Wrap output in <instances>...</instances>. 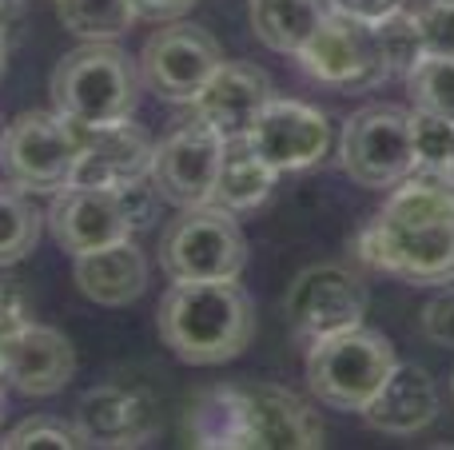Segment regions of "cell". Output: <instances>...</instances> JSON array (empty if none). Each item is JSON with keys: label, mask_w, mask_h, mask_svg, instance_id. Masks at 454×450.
<instances>
[{"label": "cell", "mask_w": 454, "mask_h": 450, "mask_svg": "<svg viewBox=\"0 0 454 450\" xmlns=\"http://www.w3.org/2000/svg\"><path fill=\"white\" fill-rule=\"evenodd\" d=\"M72 279L100 307H124L148 287V260L132 239L72 255Z\"/></svg>", "instance_id": "obj_20"}, {"label": "cell", "mask_w": 454, "mask_h": 450, "mask_svg": "<svg viewBox=\"0 0 454 450\" xmlns=\"http://www.w3.org/2000/svg\"><path fill=\"white\" fill-rule=\"evenodd\" d=\"M24 323H28V295H24L16 283H4V279H0V339L8 343Z\"/></svg>", "instance_id": "obj_32"}, {"label": "cell", "mask_w": 454, "mask_h": 450, "mask_svg": "<svg viewBox=\"0 0 454 450\" xmlns=\"http://www.w3.org/2000/svg\"><path fill=\"white\" fill-rule=\"evenodd\" d=\"M116 191H120V204H124V215H128V223H132V231L148 228V223L156 220L160 191H156V183H152V175L124 183V188H116Z\"/></svg>", "instance_id": "obj_31"}, {"label": "cell", "mask_w": 454, "mask_h": 450, "mask_svg": "<svg viewBox=\"0 0 454 450\" xmlns=\"http://www.w3.org/2000/svg\"><path fill=\"white\" fill-rule=\"evenodd\" d=\"M415 108L454 124V56H423L407 76Z\"/></svg>", "instance_id": "obj_26"}, {"label": "cell", "mask_w": 454, "mask_h": 450, "mask_svg": "<svg viewBox=\"0 0 454 450\" xmlns=\"http://www.w3.org/2000/svg\"><path fill=\"white\" fill-rule=\"evenodd\" d=\"M359 415L379 435H419L439 415V391H434V379L423 367L395 363V371L387 375V383Z\"/></svg>", "instance_id": "obj_19"}, {"label": "cell", "mask_w": 454, "mask_h": 450, "mask_svg": "<svg viewBox=\"0 0 454 450\" xmlns=\"http://www.w3.org/2000/svg\"><path fill=\"white\" fill-rule=\"evenodd\" d=\"M447 183L454 188V156H450V164H447Z\"/></svg>", "instance_id": "obj_37"}, {"label": "cell", "mask_w": 454, "mask_h": 450, "mask_svg": "<svg viewBox=\"0 0 454 450\" xmlns=\"http://www.w3.org/2000/svg\"><path fill=\"white\" fill-rule=\"evenodd\" d=\"M339 159H343V172L363 188H395L403 175L415 172L411 112L399 104H371L355 112L343 128Z\"/></svg>", "instance_id": "obj_8"}, {"label": "cell", "mask_w": 454, "mask_h": 450, "mask_svg": "<svg viewBox=\"0 0 454 450\" xmlns=\"http://www.w3.org/2000/svg\"><path fill=\"white\" fill-rule=\"evenodd\" d=\"M56 12L80 40H116L136 24L132 0H56Z\"/></svg>", "instance_id": "obj_23"}, {"label": "cell", "mask_w": 454, "mask_h": 450, "mask_svg": "<svg viewBox=\"0 0 454 450\" xmlns=\"http://www.w3.org/2000/svg\"><path fill=\"white\" fill-rule=\"evenodd\" d=\"M331 4H335L339 12H347V16H359V20L375 24V20H383L387 12L403 8L407 0H331Z\"/></svg>", "instance_id": "obj_34"}, {"label": "cell", "mask_w": 454, "mask_h": 450, "mask_svg": "<svg viewBox=\"0 0 454 450\" xmlns=\"http://www.w3.org/2000/svg\"><path fill=\"white\" fill-rule=\"evenodd\" d=\"M0 446H4V450H32V446L68 450V446H84V438H80L76 423L68 427V423L52 419V415H32V419L16 423V427L0 438Z\"/></svg>", "instance_id": "obj_28"}, {"label": "cell", "mask_w": 454, "mask_h": 450, "mask_svg": "<svg viewBox=\"0 0 454 450\" xmlns=\"http://www.w3.org/2000/svg\"><path fill=\"white\" fill-rule=\"evenodd\" d=\"M4 60H8V36L0 32V76H4Z\"/></svg>", "instance_id": "obj_36"}, {"label": "cell", "mask_w": 454, "mask_h": 450, "mask_svg": "<svg viewBox=\"0 0 454 450\" xmlns=\"http://www.w3.org/2000/svg\"><path fill=\"white\" fill-rule=\"evenodd\" d=\"M267 100H271V80L263 68L223 60L204 84V92L192 100V108L200 124H207L220 140H231V136H247Z\"/></svg>", "instance_id": "obj_17"}, {"label": "cell", "mask_w": 454, "mask_h": 450, "mask_svg": "<svg viewBox=\"0 0 454 450\" xmlns=\"http://www.w3.org/2000/svg\"><path fill=\"white\" fill-rule=\"evenodd\" d=\"M72 371H76V351H72V343L56 327H40L28 319L8 339L4 383H12L20 395H28V399L60 395L68 387Z\"/></svg>", "instance_id": "obj_18"}, {"label": "cell", "mask_w": 454, "mask_h": 450, "mask_svg": "<svg viewBox=\"0 0 454 450\" xmlns=\"http://www.w3.org/2000/svg\"><path fill=\"white\" fill-rule=\"evenodd\" d=\"M223 64L212 32L188 20H168L140 52V80L168 104H192Z\"/></svg>", "instance_id": "obj_9"}, {"label": "cell", "mask_w": 454, "mask_h": 450, "mask_svg": "<svg viewBox=\"0 0 454 450\" xmlns=\"http://www.w3.org/2000/svg\"><path fill=\"white\" fill-rule=\"evenodd\" d=\"M423 40V56H454V0H419L411 8Z\"/></svg>", "instance_id": "obj_29"}, {"label": "cell", "mask_w": 454, "mask_h": 450, "mask_svg": "<svg viewBox=\"0 0 454 450\" xmlns=\"http://www.w3.org/2000/svg\"><path fill=\"white\" fill-rule=\"evenodd\" d=\"M80 156V124L60 112H20L0 136V167L24 191L56 196L72 183Z\"/></svg>", "instance_id": "obj_7"}, {"label": "cell", "mask_w": 454, "mask_h": 450, "mask_svg": "<svg viewBox=\"0 0 454 450\" xmlns=\"http://www.w3.org/2000/svg\"><path fill=\"white\" fill-rule=\"evenodd\" d=\"M24 16V0H0V32L8 36V28H16Z\"/></svg>", "instance_id": "obj_35"}, {"label": "cell", "mask_w": 454, "mask_h": 450, "mask_svg": "<svg viewBox=\"0 0 454 450\" xmlns=\"http://www.w3.org/2000/svg\"><path fill=\"white\" fill-rule=\"evenodd\" d=\"M76 431L84 446H144L156 431V407L148 391L108 383L80 399Z\"/></svg>", "instance_id": "obj_16"}, {"label": "cell", "mask_w": 454, "mask_h": 450, "mask_svg": "<svg viewBox=\"0 0 454 450\" xmlns=\"http://www.w3.org/2000/svg\"><path fill=\"white\" fill-rule=\"evenodd\" d=\"M255 335V311L239 279L172 283L160 299V339L184 363L215 367L243 355Z\"/></svg>", "instance_id": "obj_3"}, {"label": "cell", "mask_w": 454, "mask_h": 450, "mask_svg": "<svg viewBox=\"0 0 454 450\" xmlns=\"http://www.w3.org/2000/svg\"><path fill=\"white\" fill-rule=\"evenodd\" d=\"M371 28H375V44L387 64V76H411V68L423 60V40H419V24L411 16V8H395Z\"/></svg>", "instance_id": "obj_25"}, {"label": "cell", "mask_w": 454, "mask_h": 450, "mask_svg": "<svg viewBox=\"0 0 454 450\" xmlns=\"http://www.w3.org/2000/svg\"><path fill=\"white\" fill-rule=\"evenodd\" d=\"M287 311L291 335L311 347L323 335L359 327L367 315V283L343 263H315V268L299 271L295 283L287 287Z\"/></svg>", "instance_id": "obj_11"}, {"label": "cell", "mask_w": 454, "mask_h": 450, "mask_svg": "<svg viewBox=\"0 0 454 450\" xmlns=\"http://www.w3.org/2000/svg\"><path fill=\"white\" fill-rule=\"evenodd\" d=\"M220 151L223 140L196 116L172 132L164 144L152 151V183H156L160 199L176 207H196L212 204L215 172H220Z\"/></svg>", "instance_id": "obj_12"}, {"label": "cell", "mask_w": 454, "mask_h": 450, "mask_svg": "<svg viewBox=\"0 0 454 450\" xmlns=\"http://www.w3.org/2000/svg\"><path fill=\"white\" fill-rule=\"evenodd\" d=\"M355 252L363 263L403 283H454V188L442 175L415 167L359 231Z\"/></svg>", "instance_id": "obj_1"}, {"label": "cell", "mask_w": 454, "mask_h": 450, "mask_svg": "<svg viewBox=\"0 0 454 450\" xmlns=\"http://www.w3.org/2000/svg\"><path fill=\"white\" fill-rule=\"evenodd\" d=\"M188 431L196 446L215 450H315L327 438L319 415L271 383L204 391L188 415Z\"/></svg>", "instance_id": "obj_2"}, {"label": "cell", "mask_w": 454, "mask_h": 450, "mask_svg": "<svg viewBox=\"0 0 454 450\" xmlns=\"http://www.w3.org/2000/svg\"><path fill=\"white\" fill-rule=\"evenodd\" d=\"M419 331L423 339H431L434 347H454V287L439 291L419 315Z\"/></svg>", "instance_id": "obj_30"}, {"label": "cell", "mask_w": 454, "mask_h": 450, "mask_svg": "<svg viewBox=\"0 0 454 450\" xmlns=\"http://www.w3.org/2000/svg\"><path fill=\"white\" fill-rule=\"evenodd\" d=\"M411 151H415L419 172H434L447 180V164L454 156V124L423 108H411Z\"/></svg>", "instance_id": "obj_27"}, {"label": "cell", "mask_w": 454, "mask_h": 450, "mask_svg": "<svg viewBox=\"0 0 454 450\" xmlns=\"http://www.w3.org/2000/svg\"><path fill=\"white\" fill-rule=\"evenodd\" d=\"M40 215L28 204V191L16 183H0V268H12L36 247Z\"/></svg>", "instance_id": "obj_24"}, {"label": "cell", "mask_w": 454, "mask_h": 450, "mask_svg": "<svg viewBox=\"0 0 454 450\" xmlns=\"http://www.w3.org/2000/svg\"><path fill=\"white\" fill-rule=\"evenodd\" d=\"M275 175L279 172L251 148L247 136H231V140H223V151H220L212 204L227 207V212H251V207H259L271 196Z\"/></svg>", "instance_id": "obj_21"}, {"label": "cell", "mask_w": 454, "mask_h": 450, "mask_svg": "<svg viewBox=\"0 0 454 450\" xmlns=\"http://www.w3.org/2000/svg\"><path fill=\"white\" fill-rule=\"evenodd\" d=\"M48 228L56 244L72 255L132 239V223L124 215L120 191L112 188H76V183L60 188L48 207Z\"/></svg>", "instance_id": "obj_15"}, {"label": "cell", "mask_w": 454, "mask_h": 450, "mask_svg": "<svg viewBox=\"0 0 454 450\" xmlns=\"http://www.w3.org/2000/svg\"><path fill=\"white\" fill-rule=\"evenodd\" d=\"M160 263L172 283L239 279L247 268V239L235 223V212L220 204L180 207V220L168 223L160 239Z\"/></svg>", "instance_id": "obj_6"}, {"label": "cell", "mask_w": 454, "mask_h": 450, "mask_svg": "<svg viewBox=\"0 0 454 450\" xmlns=\"http://www.w3.org/2000/svg\"><path fill=\"white\" fill-rule=\"evenodd\" d=\"M247 140L275 172H303L327 156L331 124L311 104L271 96L255 116V124L247 128Z\"/></svg>", "instance_id": "obj_13"}, {"label": "cell", "mask_w": 454, "mask_h": 450, "mask_svg": "<svg viewBox=\"0 0 454 450\" xmlns=\"http://www.w3.org/2000/svg\"><path fill=\"white\" fill-rule=\"evenodd\" d=\"M140 100V68L112 40H88L60 56L52 72V108L80 128L132 120Z\"/></svg>", "instance_id": "obj_4"}, {"label": "cell", "mask_w": 454, "mask_h": 450, "mask_svg": "<svg viewBox=\"0 0 454 450\" xmlns=\"http://www.w3.org/2000/svg\"><path fill=\"white\" fill-rule=\"evenodd\" d=\"M152 151L156 144L148 140L140 124L120 120V124L80 128V156L72 183L76 188H124L132 180L152 175Z\"/></svg>", "instance_id": "obj_14"}, {"label": "cell", "mask_w": 454, "mask_h": 450, "mask_svg": "<svg viewBox=\"0 0 454 450\" xmlns=\"http://www.w3.org/2000/svg\"><path fill=\"white\" fill-rule=\"evenodd\" d=\"M331 8V0H251V32L271 52L299 56Z\"/></svg>", "instance_id": "obj_22"}, {"label": "cell", "mask_w": 454, "mask_h": 450, "mask_svg": "<svg viewBox=\"0 0 454 450\" xmlns=\"http://www.w3.org/2000/svg\"><path fill=\"white\" fill-rule=\"evenodd\" d=\"M450 395H454V379H450Z\"/></svg>", "instance_id": "obj_38"}, {"label": "cell", "mask_w": 454, "mask_h": 450, "mask_svg": "<svg viewBox=\"0 0 454 450\" xmlns=\"http://www.w3.org/2000/svg\"><path fill=\"white\" fill-rule=\"evenodd\" d=\"M132 8H136V20L168 24V20H180L184 12H192L196 0H132Z\"/></svg>", "instance_id": "obj_33"}, {"label": "cell", "mask_w": 454, "mask_h": 450, "mask_svg": "<svg viewBox=\"0 0 454 450\" xmlns=\"http://www.w3.org/2000/svg\"><path fill=\"white\" fill-rule=\"evenodd\" d=\"M299 64L311 80L339 88V92H367V88H379L383 80H391L383 56H379L375 28L359 16L339 12V8H331L327 20L303 44Z\"/></svg>", "instance_id": "obj_10"}, {"label": "cell", "mask_w": 454, "mask_h": 450, "mask_svg": "<svg viewBox=\"0 0 454 450\" xmlns=\"http://www.w3.org/2000/svg\"><path fill=\"white\" fill-rule=\"evenodd\" d=\"M395 347L379 331L347 327L307 347V387L331 411H363L395 371Z\"/></svg>", "instance_id": "obj_5"}]
</instances>
